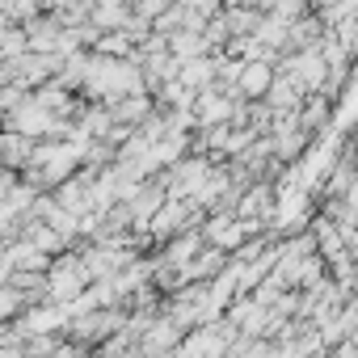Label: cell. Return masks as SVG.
I'll return each mask as SVG.
<instances>
[{
  "label": "cell",
  "mask_w": 358,
  "mask_h": 358,
  "mask_svg": "<svg viewBox=\"0 0 358 358\" xmlns=\"http://www.w3.org/2000/svg\"><path fill=\"white\" fill-rule=\"evenodd\" d=\"M270 76H274V64H266V59H245L241 72H236V80H232V89H236L241 97H262L266 85H270Z\"/></svg>",
  "instance_id": "cell-6"
},
{
  "label": "cell",
  "mask_w": 358,
  "mask_h": 358,
  "mask_svg": "<svg viewBox=\"0 0 358 358\" xmlns=\"http://www.w3.org/2000/svg\"><path fill=\"white\" fill-rule=\"evenodd\" d=\"M30 51V43H26V30H22V22H9L5 30H0V59L5 64H13V59H22Z\"/></svg>",
  "instance_id": "cell-12"
},
{
  "label": "cell",
  "mask_w": 358,
  "mask_h": 358,
  "mask_svg": "<svg viewBox=\"0 0 358 358\" xmlns=\"http://www.w3.org/2000/svg\"><path fill=\"white\" fill-rule=\"evenodd\" d=\"M303 93H308V89H303L295 76H287V72H274V76H270V85H266V93H262V101H266L270 110H299Z\"/></svg>",
  "instance_id": "cell-5"
},
{
  "label": "cell",
  "mask_w": 358,
  "mask_h": 358,
  "mask_svg": "<svg viewBox=\"0 0 358 358\" xmlns=\"http://www.w3.org/2000/svg\"><path fill=\"white\" fill-rule=\"evenodd\" d=\"M177 337H182V329H177L164 312H156V316L139 329V354H173Z\"/></svg>",
  "instance_id": "cell-3"
},
{
  "label": "cell",
  "mask_w": 358,
  "mask_h": 358,
  "mask_svg": "<svg viewBox=\"0 0 358 358\" xmlns=\"http://www.w3.org/2000/svg\"><path fill=\"white\" fill-rule=\"evenodd\" d=\"M232 38V30H228V22L220 17V13H211L207 22H203V43H207V51H224V43Z\"/></svg>",
  "instance_id": "cell-14"
},
{
  "label": "cell",
  "mask_w": 358,
  "mask_h": 358,
  "mask_svg": "<svg viewBox=\"0 0 358 358\" xmlns=\"http://www.w3.org/2000/svg\"><path fill=\"white\" fill-rule=\"evenodd\" d=\"M22 308H26V303H22V295H17L9 282H0V320H13Z\"/></svg>",
  "instance_id": "cell-15"
},
{
  "label": "cell",
  "mask_w": 358,
  "mask_h": 358,
  "mask_svg": "<svg viewBox=\"0 0 358 358\" xmlns=\"http://www.w3.org/2000/svg\"><path fill=\"white\" fill-rule=\"evenodd\" d=\"M89 51H97V55H114V59H127V55L135 51V43H131L122 30H101L97 43H93Z\"/></svg>",
  "instance_id": "cell-13"
},
{
  "label": "cell",
  "mask_w": 358,
  "mask_h": 358,
  "mask_svg": "<svg viewBox=\"0 0 358 358\" xmlns=\"http://www.w3.org/2000/svg\"><path fill=\"white\" fill-rule=\"evenodd\" d=\"M177 80H182L186 89H207V85L215 80V64H211V55L182 59V64H177Z\"/></svg>",
  "instance_id": "cell-9"
},
{
  "label": "cell",
  "mask_w": 358,
  "mask_h": 358,
  "mask_svg": "<svg viewBox=\"0 0 358 358\" xmlns=\"http://www.w3.org/2000/svg\"><path fill=\"white\" fill-rule=\"evenodd\" d=\"M127 5H114V0H93L89 5V17L85 22H93L97 30H122V22H127Z\"/></svg>",
  "instance_id": "cell-10"
},
{
  "label": "cell",
  "mask_w": 358,
  "mask_h": 358,
  "mask_svg": "<svg viewBox=\"0 0 358 358\" xmlns=\"http://www.w3.org/2000/svg\"><path fill=\"white\" fill-rule=\"evenodd\" d=\"M169 5H173V0H135V9H139L143 17H156V13L169 9Z\"/></svg>",
  "instance_id": "cell-16"
},
{
  "label": "cell",
  "mask_w": 358,
  "mask_h": 358,
  "mask_svg": "<svg viewBox=\"0 0 358 358\" xmlns=\"http://www.w3.org/2000/svg\"><path fill=\"white\" fill-rule=\"evenodd\" d=\"M199 232H203L207 245H215V249H224V253H232V249L245 241V228H241V220H236L232 211H207L203 224H199Z\"/></svg>",
  "instance_id": "cell-2"
},
{
  "label": "cell",
  "mask_w": 358,
  "mask_h": 358,
  "mask_svg": "<svg viewBox=\"0 0 358 358\" xmlns=\"http://www.w3.org/2000/svg\"><path fill=\"white\" fill-rule=\"evenodd\" d=\"M30 152H34V139H30V135H22V131H5V127H0V164H5V169L22 173V169L30 164Z\"/></svg>",
  "instance_id": "cell-7"
},
{
  "label": "cell",
  "mask_w": 358,
  "mask_h": 358,
  "mask_svg": "<svg viewBox=\"0 0 358 358\" xmlns=\"http://www.w3.org/2000/svg\"><path fill=\"white\" fill-rule=\"evenodd\" d=\"M232 215H236V220H257V224L270 228V215H274V186H270V182H249V186H241Z\"/></svg>",
  "instance_id": "cell-1"
},
{
  "label": "cell",
  "mask_w": 358,
  "mask_h": 358,
  "mask_svg": "<svg viewBox=\"0 0 358 358\" xmlns=\"http://www.w3.org/2000/svg\"><path fill=\"white\" fill-rule=\"evenodd\" d=\"M152 106H156V101H152V93H127V97H118V101L110 106V114H114L118 122H131V127H135Z\"/></svg>",
  "instance_id": "cell-11"
},
{
  "label": "cell",
  "mask_w": 358,
  "mask_h": 358,
  "mask_svg": "<svg viewBox=\"0 0 358 358\" xmlns=\"http://www.w3.org/2000/svg\"><path fill=\"white\" fill-rule=\"evenodd\" d=\"M164 43H169V55L182 64V59H194V55H211L207 51V43H203V30H190V26H177V30H169L164 34Z\"/></svg>",
  "instance_id": "cell-8"
},
{
  "label": "cell",
  "mask_w": 358,
  "mask_h": 358,
  "mask_svg": "<svg viewBox=\"0 0 358 358\" xmlns=\"http://www.w3.org/2000/svg\"><path fill=\"white\" fill-rule=\"evenodd\" d=\"M224 262H228V253L203 241V249H199V253H194L190 262H182L177 270H182V282H211V278H215V274L224 270Z\"/></svg>",
  "instance_id": "cell-4"
}]
</instances>
